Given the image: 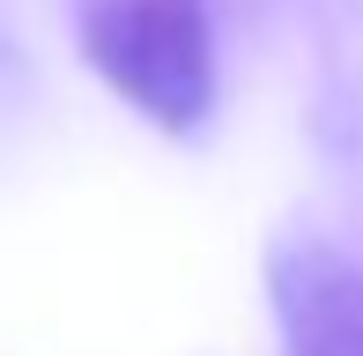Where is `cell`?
Masks as SVG:
<instances>
[{
    "label": "cell",
    "mask_w": 363,
    "mask_h": 356,
    "mask_svg": "<svg viewBox=\"0 0 363 356\" xmlns=\"http://www.w3.org/2000/svg\"><path fill=\"white\" fill-rule=\"evenodd\" d=\"M267 304L282 356H363V267L326 238H282L267 252Z\"/></svg>",
    "instance_id": "7a4b0ae2"
},
{
    "label": "cell",
    "mask_w": 363,
    "mask_h": 356,
    "mask_svg": "<svg viewBox=\"0 0 363 356\" xmlns=\"http://www.w3.org/2000/svg\"><path fill=\"white\" fill-rule=\"evenodd\" d=\"M82 60L156 134H201L216 111V8L208 0H82Z\"/></svg>",
    "instance_id": "6da1fadb"
}]
</instances>
